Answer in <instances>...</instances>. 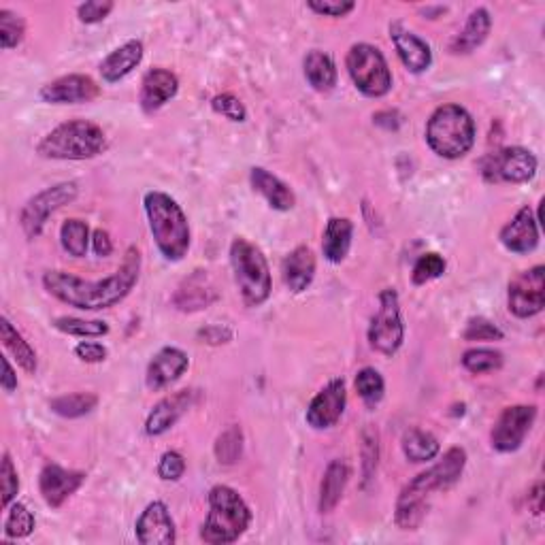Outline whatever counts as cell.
Returning <instances> with one entry per match:
<instances>
[{
  "label": "cell",
  "instance_id": "1",
  "mask_svg": "<svg viewBox=\"0 0 545 545\" xmlns=\"http://www.w3.org/2000/svg\"><path fill=\"white\" fill-rule=\"evenodd\" d=\"M141 277V252L135 245L128 247L120 269L113 275L88 282L66 271H47L43 275V286L60 303L75 307L79 311H103L122 303L137 286Z\"/></svg>",
  "mask_w": 545,
  "mask_h": 545
},
{
  "label": "cell",
  "instance_id": "2",
  "mask_svg": "<svg viewBox=\"0 0 545 545\" xmlns=\"http://www.w3.org/2000/svg\"><path fill=\"white\" fill-rule=\"evenodd\" d=\"M467 467L465 448H450L431 469L418 473L414 480L405 484L394 507V522L401 531H416L426 518L428 499L435 490H450Z\"/></svg>",
  "mask_w": 545,
  "mask_h": 545
},
{
  "label": "cell",
  "instance_id": "3",
  "mask_svg": "<svg viewBox=\"0 0 545 545\" xmlns=\"http://www.w3.org/2000/svg\"><path fill=\"white\" fill-rule=\"evenodd\" d=\"M150 233L164 260L179 262L190 250V224L181 205L167 192L152 190L143 198Z\"/></svg>",
  "mask_w": 545,
  "mask_h": 545
},
{
  "label": "cell",
  "instance_id": "4",
  "mask_svg": "<svg viewBox=\"0 0 545 545\" xmlns=\"http://www.w3.org/2000/svg\"><path fill=\"white\" fill-rule=\"evenodd\" d=\"M426 143L439 158H465L475 145L473 115L456 103L437 107L426 122Z\"/></svg>",
  "mask_w": 545,
  "mask_h": 545
},
{
  "label": "cell",
  "instance_id": "5",
  "mask_svg": "<svg viewBox=\"0 0 545 545\" xmlns=\"http://www.w3.org/2000/svg\"><path fill=\"white\" fill-rule=\"evenodd\" d=\"M252 524V509L241 494L230 486L209 490V514L201 528V539L209 545L235 543Z\"/></svg>",
  "mask_w": 545,
  "mask_h": 545
},
{
  "label": "cell",
  "instance_id": "6",
  "mask_svg": "<svg viewBox=\"0 0 545 545\" xmlns=\"http://www.w3.org/2000/svg\"><path fill=\"white\" fill-rule=\"evenodd\" d=\"M105 150V130L88 120L64 122L47 132L37 145V152L49 160H90Z\"/></svg>",
  "mask_w": 545,
  "mask_h": 545
},
{
  "label": "cell",
  "instance_id": "7",
  "mask_svg": "<svg viewBox=\"0 0 545 545\" xmlns=\"http://www.w3.org/2000/svg\"><path fill=\"white\" fill-rule=\"evenodd\" d=\"M230 267L235 273V284L247 307H260L269 301L273 292V279L267 256L260 247L245 237L230 243Z\"/></svg>",
  "mask_w": 545,
  "mask_h": 545
},
{
  "label": "cell",
  "instance_id": "8",
  "mask_svg": "<svg viewBox=\"0 0 545 545\" xmlns=\"http://www.w3.org/2000/svg\"><path fill=\"white\" fill-rule=\"evenodd\" d=\"M345 66L358 92L369 98H382L392 90V71L386 56L371 43H356L350 47Z\"/></svg>",
  "mask_w": 545,
  "mask_h": 545
},
{
  "label": "cell",
  "instance_id": "9",
  "mask_svg": "<svg viewBox=\"0 0 545 545\" xmlns=\"http://www.w3.org/2000/svg\"><path fill=\"white\" fill-rule=\"evenodd\" d=\"M377 311L369 326V343L375 352L392 358L403 348L405 324L401 316V301L394 288H386L377 296Z\"/></svg>",
  "mask_w": 545,
  "mask_h": 545
},
{
  "label": "cell",
  "instance_id": "10",
  "mask_svg": "<svg viewBox=\"0 0 545 545\" xmlns=\"http://www.w3.org/2000/svg\"><path fill=\"white\" fill-rule=\"evenodd\" d=\"M539 162L524 147H503L482 158V177L488 184H526L537 175Z\"/></svg>",
  "mask_w": 545,
  "mask_h": 545
},
{
  "label": "cell",
  "instance_id": "11",
  "mask_svg": "<svg viewBox=\"0 0 545 545\" xmlns=\"http://www.w3.org/2000/svg\"><path fill=\"white\" fill-rule=\"evenodd\" d=\"M79 194L75 181H62L52 188L35 194L20 213V226L28 239H39L47 220L66 205H71Z\"/></svg>",
  "mask_w": 545,
  "mask_h": 545
},
{
  "label": "cell",
  "instance_id": "12",
  "mask_svg": "<svg viewBox=\"0 0 545 545\" xmlns=\"http://www.w3.org/2000/svg\"><path fill=\"white\" fill-rule=\"evenodd\" d=\"M545 307V267H537L518 273L509 282L507 309L520 320L535 318Z\"/></svg>",
  "mask_w": 545,
  "mask_h": 545
},
{
  "label": "cell",
  "instance_id": "13",
  "mask_svg": "<svg viewBox=\"0 0 545 545\" xmlns=\"http://www.w3.org/2000/svg\"><path fill=\"white\" fill-rule=\"evenodd\" d=\"M537 420L535 405H511L501 411L490 433L492 448L501 454H511L522 448L526 435Z\"/></svg>",
  "mask_w": 545,
  "mask_h": 545
},
{
  "label": "cell",
  "instance_id": "14",
  "mask_svg": "<svg viewBox=\"0 0 545 545\" xmlns=\"http://www.w3.org/2000/svg\"><path fill=\"white\" fill-rule=\"evenodd\" d=\"M348 405V390H345V382L341 377L330 379V382L311 399L305 420L313 428V431H326L333 428Z\"/></svg>",
  "mask_w": 545,
  "mask_h": 545
},
{
  "label": "cell",
  "instance_id": "15",
  "mask_svg": "<svg viewBox=\"0 0 545 545\" xmlns=\"http://www.w3.org/2000/svg\"><path fill=\"white\" fill-rule=\"evenodd\" d=\"M101 94V86L88 75H64L45 84L39 92L41 101L49 105H81L92 103Z\"/></svg>",
  "mask_w": 545,
  "mask_h": 545
},
{
  "label": "cell",
  "instance_id": "16",
  "mask_svg": "<svg viewBox=\"0 0 545 545\" xmlns=\"http://www.w3.org/2000/svg\"><path fill=\"white\" fill-rule=\"evenodd\" d=\"M220 299V292L213 284V279L207 271L196 269L184 282H181L173 294V307L181 313H196L211 307Z\"/></svg>",
  "mask_w": 545,
  "mask_h": 545
},
{
  "label": "cell",
  "instance_id": "17",
  "mask_svg": "<svg viewBox=\"0 0 545 545\" xmlns=\"http://www.w3.org/2000/svg\"><path fill=\"white\" fill-rule=\"evenodd\" d=\"M86 482V473L64 469L56 462H49L43 467L39 475V490L43 501L52 507L60 509L66 501H69L73 494Z\"/></svg>",
  "mask_w": 545,
  "mask_h": 545
},
{
  "label": "cell",
  "instance_id": "18",
  "mask_svg": "<svg viewBox=\"0 0 545 545\" xmlns=\"http://www.w3.org/2000/svg\"><path fill=\"white\" fill-rule=\"evenodd\" d=\"M135 535L143 545H173L177 541V528L169 507L162 501L147 505L137 520Z\"/></svg>",
  "mask_w": 545,
  "mask_h": 545
},
{
  "label": "cell",
  "instance_id": "19",
  "mask_svg": "<svg viewBox=\"0 0 545 545\" xmlns=\"http://www.w3.org/2000/svg\"><path fill=\"white\" fill-rule=\"evenodd\" d=\"M499 239L503 247L511 254H531L539 245V218L533 213L531 207H522L516 211V216L511 218L499 233Z\"/></svg>",
  "mask_w": 545,
  "mask_h": 545
},
{
  "label": "cell",
  "instance_id": "20",
  "mask_svg": "<svg viewBox=\"0 0 545 545\" xmlns=\"http://www.w3.org/2000/svg\"><path fill=\"white\" fill-rule=\"evenodd\" d=\"M390 39L394 43L396 54L409 73L420 75L431 69L433 64V49L416 32L405 28L401 22L390 24Z\"/></svg>",
  "mask_w": 545,
  "mask_h": 545
},
{
  "label": "cell",
  "instance_id": "21",
  "mask_svg": "<svg viewBox=\"0 0 545 545\" xmlns=\"http://www.w3.org/2000/svg\"><path fill=\"white\" fill-rule=\"evenodd\" d=\"M194 403V392L192 390H179L169 396H164L160 403L150 411V416L145 420V433L150 437H160L169 433L171 428L184 418L186 411Z\"/></svg>",
  "mask_w": 545,
  "mask_h": 545
},
{
  "label": "cell",
  "instance_id": "22",
  "mask_svg": "<svg viewBox=\"0 0 545 545\" xmlns=\"http://www.w3.org/2000/svg\"><path fill=\"white\" fill-rule=\"evenodd\" d=\"M190 367V358L184 350L173 348H162L150 362L145 375V384L150 390H164L171 384H175L177 379L184 375Z\"/></svg>",
  "mask_w": 545,
  "mask_h": 545
},
{
  "label": "cell",
  "instance_id": "23",
  "mask_svg": "<svg viewBox=\"0 0 545 545\" xmlns=\"http://www.w3.org/2000/svg\"><path fill=\"white\" fill-rule=\"evenodd\" d=\"M179 79L169 69L147 71L141 81L139 105L145 113H156L177 96Z\"/></svg>",
  "mask_w": 545,
  "mask_h": 545
},
{
  "label": "cell",
  "instance_id": "24",
  "mask_svg": "<svg viewBox=\"0 0 545 545\" xmlns=\"http://www.w3.org/2000/svg\"><path fill=\"white\" fill-rule=\"evenodd\" d=\"M316 269H318V262L311 247L307 245L294 247L282 264L284 284L288 286L290 292L301 294L313 284V279H316Z\"/></svg>",
  "mask_w": 545,
  "mask_h": 545
},
{
  "label": "cell",
  "instance_id": "25",
  "mask_svg": "<svg viewBox=\"0 0 545 545\" xmlns=\"http://www.w3.org/2000/svg\"><path fill=\"white\" fill-rule=\"evenodd\" d=\"M492 30V15L486 7H477L469 13V18L465 22V28H462L454 41L450 43V52L454 56H465L473 54L477 47H482Z\"/></svg>",
  "mask_w": 545,
  "mask_h": 545
},
{
  "label": "cell",
  "instance_id": "26",
  "mask_svg": "<svg viewBox=\"0 0 545 545\" xmlns=\"http://www.w3.org/2000/svg\"><path fill=\"white\" fill-rule=\"evenodd\" d=\"M250 184H252L254 192H258L264 201L269 203L271 209H275V211L294 209L296 196H294L292 188L286 184V181L273 175L271 171L262 169V167H254L250 171Z\"/></svg>",
  "mask_w": 545,
  "mask_h": 545
},
{
  "label": "cell",
  "instance_id": "27",
  "mask_svg": "<svg viewBox=\"0 0 545 545\" xmlns=\"http://www.w3.org/2000/svg\"><path fill=\"white\" fill-rule=\"evenodd\" d=\"M143 43L139 39H130L124 45H120L101 62V75L107 84H115L124 77H128L137 66L143 62Z\"/></svg>",
  "mask_w": 545,
  "mask_h": 545
},
{
  "label": "cell",
  "instance_id": "28",
  "mask_svg": "<svg viewBox=\"0 0 545 545\" xmlns=\"http://www.w3.org/2000/svg\"><path fill=\"white\" fill-rule=\"evenodd\" d=\"M350 475H352V471L345 460L335 458V460L328 462V467H326L324 477L320 482V499H318L320 514H330V511H335V507L343 499L345 488H348Z\"/></svg>",
  "mask_w": 545,
  "mask_h": 545
},
{
  "label": "cell",
  "instance_id": "29",
  "mask_svg": "<svg viewBox=\"0 0 545 545\" xmlns=\"http://www.w3.org/2000/svg\"><path fill=\"white\" fill-rule=\"evenodd\" d=\"M354 224L348 218H330L324 228L322 254L328 262L341 264L352 250Z\"/></svg>",
  "mask_w": 545,
  "mask_h": 545
},
{
  "label": "cell",
  "instance_id": "30",
  "mask_svg": "<svg viewBox=\"0 0 545 545\" xmlns=\"http://www.w3.org/2000/svg\"><path fill=\"white\" fill-rule=\"evenodd\" d=\"M303 73L307 84L320 92H333L337 86V64L330 58V54L320 52V49H311L303 60Z\"/></svg>",
  "mask_w": 545,
  "mask_h": 545
},
{
  "label": "cell",
  "instance_id": "31",
  "mask_svg": "<svg viewBox=\"0 0 545 545\" xmlns=\"http://www.w3.org/2000/svg\"><path fill=\"white\" fill-rule=\"evenodd\" d=\"M0 339H3L5 350L13 356V360L18 362V367L22 371H26L28 375H35L39 360H37V352L32 350V345L22 337V333L18 328H15L9 318H0Z\"/></svg>",
  "mask_w": 545,
  "mask_h": 545
},
{
  "label": "cell",
  "instance_id": "32",
  "mask_svg": "<svg viewBox=\"0 0 545 545\" xmlns=\"http://www.w3.org/2000/svg\"><path fill=\"white\" fill-rule=\"evenodd\" d=\"M401 448H403V454L409 462H414V465H422V462L435 460L439 456L441 445L433 433L414 426V428H407V431L403 433Z\"/></svg>",
  "mask_w": 545,
  "mask_h": 545
},
{
  "label": "cell",
  "instance_id": "33",
  "mask_svg": "<svg viewBox=\"0 0 545 545\" xmlns=\"http://www.w3.org/2000/svg\"><path fill=\"white\" fill-rule=\"evenodd\" d=\"M98 405V396L94 392H73V394H62L56 396V399L49 403L54 414L62 416V418H84L88 416L92 409H96Z\"/></svg>",
  "mask_w": 545,
  "mask_h": 545
},
{
  "label": "cell",
  "instance_id": "34",
  "mask_svg": "<svg viewBox=\"0 0 545 545\" xmlns=\"http://www.w3.org/2000/svg\"><path fill=\"white\" fill-rule=\"evenodd\" d=\"M60 243L69 256L84 258L90 245V226L77 218L66 220L60 226Z\"/></svg>",
  "mask_w": 545,
  "mask_h": 545
},
{
  "label": "cell",
  "instance_id": "35",
  "mask_svg": "<svg viewBox=\"0 0 545 545\" xmlns=\"http://www.w3.org/2000/svg\"><path fill=\"white\" fill-rule=\"evenodd\" d=\"M354 386H356V392L362 401H365L369 407H375L382 403L384 394H386V382L382 373H379L377 369L373 367H365L360 369L356 373V379H354Z\"/></svg>",
  "mask_w": 545,
  "mask_h": 545
},
{
  "label": "cell",
  "instance_id": "36",
  "mask_svg": "<svg viewBox=\"0 0 545 545\" xmlns=\"http://www.w3.org/2000/svg\"><path fill=\"white\" fill-rule=\"evenodd\" d=\"M54 328L60 330L64 335L71 337H81V339H96V337H105L109 335V324L101 320H81V318H69V316H60L54 322Z\"/></svg>",
  "mask_w": 545,
  "mask_h": 545
},
{
  "label": "cell",
  "instance_id": "37",
  "mask_svg": "<svg viewBox=\"0 0 545 545\" xmlns=\"http://www.w3.org/2000/svg\"><path fill=\"white\" fill-rule=\"evenodd\" d=\"M213 452H216V458L220 465H237L243 456V431L241 426H228L224 433L216 439V445H213Z\"/></svg>",
  "mask_w": 545,
  "mask_h": 545
},
{
  "label": "cell",
  "instance_id": "38",
  "mask_svg": "<svg viewBox=\"0 0 545 545\" xmlns=\"http://www.w3.org/2000/svg\"><path fill=\"white\" fill-rule=\"evenodd\" d=\"M462 367L473 375L499 371L503 367V354L492 348H473L462 354Z\"/></svg>",
  "mask_w": 545,
  "mask_h": 545
},
{
  "label": "cell",
  "instance_id": "39",
  "mask_svg": "<svg viewBox=\"0 0 545 545\" xmlns=\"http://www.w3.org/2000/svg\"><path fill=\"white\" fill-rule=\"evenodd\" d=\"M35 516L24 503H11L5 520V535L9 539H24L35 531Z\"/></svg>",
  "mask_w": 545,
  "mask_h": 545
},
{
  "label": "cell",
  "instance_id": "40",
  "mask_svg": "<svg viewBox=\"0 0 545 545\" xmlns=\"http://www.w3.org/2000/svg\"><path fill=\"white\" fill-rule=\"evenodd\" d=\"M445 269H448V262H445L441 254L426 252L416 260L414 271H411V282L416 286H424L428 282H433V279H439L445 273Z\"/></svg>",
  "mask_w": 545,
  "mask_h": 545
},
{
  "label": "cell",
  "instance_id": "41",
  "mask_svg": "<svg viewBox=\"0 0 545 545\" xmlns=\"http://www.w3.org/2000/svg\"><path fill=\"white\" fill-rule=\"evenodd\" d=\"M26 22L22 15L11 9H0V45L3 49H13L24 41Z\"/></svg>",
  "mask_w": 545,
  "mask_h": 545
},
{
  "label": "cell",
  "instance_id": "42",
  "mask_svg": "<svg viewBox=\"0 0 545 545\" xmlns=\"http://www.w3.org/2000/svg\"><path fill=\"white\" fill-rule=\"evenodd\" d=\"M360 454H362V477L365 482L373 480V475L377 471V460H379V435L371 424L362 428L360 435Z\"/></svg>",
  "mask_w": 545,
  "mask_h": 545
},
{
  "label": "cell",
  "instance_id": "43",
  "mask_svg": "<svg viewBox=\"0 0 545 545\" xmlns=\"http://www.w3.org/2000/svg\"><path fill=\"white\" fill-rule=\"evenodd\" d=\"M462 339L465 341H503L505 333L492 320L477 316L467 322L465 330H462Z\"/></svg>",
  "mask_w": 545,
  "mask_h": 545
},
{
  "label": "cell",
  "instance_id": "44",
  "mask_svg": "<svg viewBox=\"0 0 545 545\" xmlns=\"http://www.w3.org/2000/svg\"><path fill=\"white\" fill-rule=\"evenodd\" d=\"M0 484H3V507L9 509L20 492V475L15 469L11 454L5 452L3 456V467H0Z\"/></svg>",
  "mask_w": 545,
  "mask_h": 545
},
{
  "label": "cell",
  "instance_id": "45",
  "mask_svg": "<svg viewBox=\"0 0 545 545\" xmlns=\"http://www.w3.org/2000/svg\"><path fill=\"white\" fill-rule=\"evenodd\" d=\"M211 109L230 122L241 124L247 120V109L241 103V98H237L235 94H218L211 101Z\"/></svg>",
  "mask_w": 545,
  "mask_h": 545
},
{
  "label": "cell",
  "instance_id": "46",
  "mask_svg": "<svg viewBox=\"0 0 545 545\" xmlns=\"http://www.w3.org/2000/svg\"><path fill=\"white\" fill-rule=\"evenodd\" d=\"M186 473V458L175 450L164 452L158 462V475L164 482H179Z\"/></svg>",
  "mask_w": 545,
  "mask_h": 545
},
{
  "label": "cell",
  "instance_id": "47",
  "mask_svg": "<svg viewBox=\"0 0 545 545\" xmlns=\"http://www.w3.org/2000/svg\"><path fill=\"white\" fill-rule=\"evenodd\" d=\"M307 7L324 18H345L356 9L354 0H309Z\"/></svg>",
  "mask_w": 545,
  "mask_h": 545
},
{
  "label": "cell",
  "instance_id": "48",
  "mask_svg": "<svg viewBox=\"0 0 545 545\" xmlns=\"http://www.w3.org/2000/svg\"><path fill=\"white\" fill-rule=\"evenodd\" d=\"M113 7L111 0H88V3L77 7V18L81 24H98L109 18Z\"/></svg>",
  "mask_w": 545,
  "mask_h": 545
},
{
  "label": "cell",
  "instance_id": "49",
  "mask_svg": "<svg viewBox=\"0 0 545 545\" xmlns=\"http://www.w3.org/2000/svg\"><path fill=\"white\" fill-rule=\"evenodd\" d=\"M107 348L103 343H96V341H81L75 345V356L79 360L88 362V365H98V362H105L107 360Z\"/></svg>",
  "mask_w": 545,
  "mask_h": 545
},
{
  "label": "cell",
  "instance_id": "50",
  "mask_svg": "<svg viewBox=\"0 0 545 545\" xmlns=\"http://www.w3.org/2000/svg\"><path fill=\"white\" fill-rule=\"evenodd\" d=\"M198 339L207 345H224L230 339H233V330L228 326H220V324H209L205 328L198 330Z\"/></svg>",
  "mask_w": 545,
  "mask_h": 545
},
{
  "label": "cell",
  "instance_id": "51",
  "mask_svg": "<svg viewBox=\"0 0 545 545\" xmlns=\"http://www.w3.org/2000/svg\"><path fill=\"white\" fill-rule=\"evenodd\" d=\"M92 247H94V254L96 256H101V258L111 256L113 241H111L107 230H103V228H96L94 230V233H92Z\"/></svg>",
  "mask_w": 545,
  "mask_h": 545
},
{
  "label": "cell",
  "instance_id": "52",
  "mask_svg": "<svg viewBox=\"0 0 545 545\" xmlns=\"http://www.w3.org/2000/svg\"><path fill=\"white\" fill-rule=\"evenodd\" d=\"M0 386L9 394L18 390V375H15L9 358H3V377H0Z\"/></svg>",
  "mask_w": 545,
  "mask_h": 545
},
{
  "label": "cell",
  "instance_id": "53",
  "mask_svg": "<svg viewBox=\"0 0 545 545\" xmlns=\"http://www.w3.org/2000/svg\"><path fill=\"white\" fill-rule=\"evenodd\" d=\"M528 507L535 516H539L543 511V482H535L528 490Z\"/></svg>",
  "mask_w": 545,
  "mask_h": 545
}]
</instances>
